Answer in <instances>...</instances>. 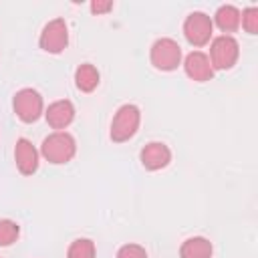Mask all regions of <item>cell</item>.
Here are the masks:
<instances>
[{"mask_svg":"<svg viewBox=\"0 0 258 258\" xmlns=\"http://www.w3.org/2000/svg\"><path fill=\"white\" fill-rule=\"evenodd\" d=\"M77 153V141L71 133L67 131H54L42 139L40 145V155L54 165L69 163Z\"/></svg>","mask_w":258,"mask_h":258,"instance_id":"obj_1","label":"cell"},{"mask_svg":"<svg viewBox=\"0 0 258 258\" xmlns=\"http://www.w3.org/2000/svg\"><path fill=\"white\" fill-rule=\"evenodd\" d=\"M139 123H141V111H139V107L133 105V103L121 105L117 109L113 121H111V131H109L111 141H115V143L129 141L137 133Z\"/></svg>","mask_w":258,"mask_h":258,"instance_id":"obj_2","label":"cell"},{"mask_svg":"<svg viewBox=\"0 0 258 258\" xmlns=\"http://www.w3.org/2000/svg\"><path fill=\"white\" fill-rule=\"evenodd\" d=\"M240 44L232 34L216 36L210 44V64L214 71H228L238 62Z\"/></svg>","mask_w":258,"mask_h":258,"instance_id":"obj_3","label":"cell"},{"mask_svg":"<svg viewBox=\"0 0 258 258\" xmlns=\"http://www.w3.org/2000/svg\"><path fill=\"white\" fill-rule=\"evenodd\" d=\"M12 109H14L16 117L22 123H34L44 113L42 95L36 89H30V87L20 89V91H16V95L12 99Z\"/></svg>","mask_w":258,"mask_h":258,"instance_id":"obj_4","label":"cell"},{"mask_svg":"<svg viewBox=\"0 0 258 258\" xmlns=\"http://www.w3.org/2000/svg\"><path fill=\"white\" fill-rule=\"evenodd\" d=\"M149 60L157 71H175L181 64V46L173 38H157L151 44Z\"/></svg>","mask_w":258,"mask_h":258,"instance_id":"obj_5","label":"cell"},{"mask_svg":"<svg viewBox=\"0 0 258 258\" xmlns=\"http://www.w3.org/2000/svg\"><path fill=\"white\" fill-rule=\"evenodd\" d=\"M212 34H214V22L206 12H191L185 16L183 36L191 46L196 48L206 46L212 40Z\"/></svg>","mask_w":258,"mask_h":258,"instance_id":"obj_6","label":"cell"},{"mask_svg":"<svg viewBox=\"0 0 258 258\" xmlns=\"http://www.w3.org/2000/svg\"><path fill=\"white\" fill-rule=\"evenodd\" d=\"M38 44L48 54H60L69 44V26L64 18H52L50 22H46L40 32Z\"/></svg>","mask_w":258,"mask_h":258,"instance_id":"obj_7","label":"cell"},{"mask_svg":"<svg viewBox=\"0 0 258 258\" xmlns=\"http://www.w3.org/2000/svg\"><path fill=\"white\" fill-rule=\"evenodd\" d=\"M139 161L147 171H157L169 165L171 161V151L165 143L161 141H151L139 151Z\"/></svg>","mask_w":258,"mask_h":258,"instance_id":"obj_8","label":"cell"},{"mask_svg":"<svg viewBox=\"0 0 258 258\" xmlns=\"http://www.w3.org/2000/svg\"><path fill=\"white\" fill-rule=\"evenodd\" d=\"M183 71L196 83H206V81H212V77H214V69L210 64V58L202 50H191L183 58Z\"/></svg>","mask_w":258,"mask_h":258,"instance_id":"obj_9","label":"cell"},{"mask_svg":"<svg viewBox=\"0 0 258 258\" xmlns=\"http://www.w3.org/2000/svg\"><path fill=\"white\" fill-rule=\"evenodd\" d=\"M44 119L52 129L64 131L75 119V105L69 99H58L48 105V109L44 111Z\"/></svg>","mask_w":258,"mask_h":258,"instance_id":"obj_10","label":"cell"},{"mask_svg":"<svg viewBox=\"0 0 258 258\" xmlns=\"http://www.w3.org/2000/svg\"><path fill=\"white\" fill-rule=\"evenodd\" d=\"M14 161H16V167L22 175H32L38 169V151H36V147L24 137L16 139Z\"/></svg>","mask_w":258,"mask_h":258,"instance_id":"obj_11","label":"cell"},{"mask_svg":"<svg viewBox=\"0 0 258 258\" xmlns=\"http://www.w3.org/2000/svg\"><path fill=\"white\" fill-rule=\"evenodd\" d=\"M212 242L204 236L187 238L179 246V258H212Z\"/></svg>","mask_w":258,"mask_h":258,"instance_id":"obj_12","label":"cell"},{"mask_svg":"<svg viewBox=\"0 0 258 258\" xmlns=\"http://www.w3.org/2000/svg\"><path fill=\"white\" fill-rule=\"evenodd\" d=\"M224 34H230V32H236L240 28V10L232 4H224L216 10L214 14V20H212Z\"/></svg>","mask_w":258,"mask_h":258,"instance_id":"obj_13","label":"cell"},{"mask_svg":"<svg viewBox=\"0 0 258 258\" xmlns=\"http://www.w3.org/2000/svg\"><path fill=\"white\" fill-rule=\"evenodd\" d=\"M99 81H101V75H99L95 64L83 62V64L77 67V71H75V85H77L79 91L91 93V91H95L99 87Z\"/></svg>","mask_w":258,"mask_h":258,"instance_id":"obj_14","label":"cell"},{"mask_svg":"<svg viewBox=\"0 0 258 258\" xmlns=\"http://www.w3.org/2000/svg\"><path fill=\"white\" fill-rule=\"evenodd\" d=\"M95 242L89 238H77L67 250V258H95Z\"/></svg>","mask_w":258,"mask_h":258,"instance_id":"obj_15","label":"cell"},{"mask_svg":"<svg viewBox=\"0 0 258 258\" xmlns=\"http://www.w3.org/2000/svg\"><path fill=\"white\" fill-rule=\"evenodd\" d=\"M20 236V226L14 220L2 218L0 220V246H10L18 240Z\"/></svg>","mask_w":258,"mask_h":258,"instance_id":"obj_16","label":"cell"},{"mask_svg":"<svg viewBox=\"0 0 258 258\" xmlns=\"http://www.w3.org/2000/svg\"><path fill=\"white\" fill-rule=\"evenodd\" d=\"M240 26L248 34H258V8L256 6H248L240 12Z\"/></svg>","mask_w":258,"mask_h":258,"instance_id":"obj_17","label":"cell"},{"mask_svg":"<svg viewBox=\"0 0 258 258\" xmlns=\"http://www.w3.org/2000/svg\"><path fill=\"white\" fill-rule=\"evenodd\" d=\"M115 258H147V252L139 244H125V246H121L117 250Z\"/></svg>","mask_w":258,"mask_h":258,"instance_id":"obj_18","label":"cell"},{"mask_svg":"<svg viewBox=\"0 0 258 258\" xmlns=\"http://www.w3.org/2000/svg\"><path fill=\"white\" fill-rule=\"evenodd\" d=\"M109 10H113V2H101V0L91 2V12L93 14H105Z\"/></svg>","mask_w":258,"mask_h":258,"instance_id":"obj_19","label":"cell"}]
</instances>
